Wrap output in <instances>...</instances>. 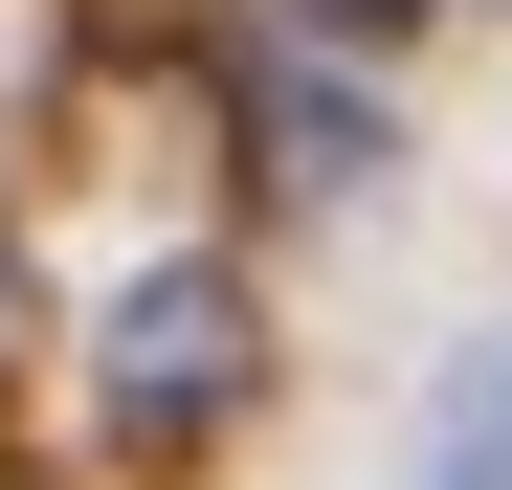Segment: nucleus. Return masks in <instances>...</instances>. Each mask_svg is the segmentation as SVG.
<instances>
[{"label":"nucleus","instance_id":"nucleus-1","mask_svg":"<svg viewBox=\"0 0 512 490\" xmlns=\"http://www.w3.org/2000/svg\"><path fill=\"white\" fill-rule=\"evenodd\" d=\"M90 379H112V446H201L223 401L268 379L245 268H134V290H112V335H90Z\"/></svg>","mask_w":512,"mask_h":490},{"label":"nucleus","instance_id":"nucleus-2","mask_svg":"<svg viewBox=\"0 0 512 490\" xmlns=\"http://www.w3.org/2000/svg\"><path fill=\"white\" fill-rule=\"evenodd\" d=\"M379 156H401V134H379V90H334V67H268V179H290V201H357Z\"/></svg>","mask_w":512,"mask_h":490},{"label":"nucleus","instance_id":"nucleus-3","mask_svg":"<svg viewBox=\"0 0 512 490\" xmlns=\"http://www.w3.org/2000/svg\"><path fill=\"white\" fill-rule=\"evenodd\" d=\"M423 490H512V335H468L446 424H423Z\"/></svg>","mask_w":512,"mask_h":490},{"label":"nucleus","instance_id":"nucleus-4","mask_svg":"<svg viewBox=\"0 0 512 490\" xmlns=\"http://www.w3.org/2000/svg\"><path fill=\"white\" fill-rule=\"evenodd\" d=\"M268 23H312V45H379V23H401V0H268Z\"/></svg>","mask_w":512,"mask_h":490},{"label":"nucleus","instance_id":"nucleus-5","mask_svg":"<svg viewBox=\"0 0 512 490\" xmlns=\"http://www.w3.org/2000/svg\"><path fill=\"white\" fill-rule=\"evenodd\" d=\"M0 335H23V245H0Z\"/></svg>","mask_w":512,"mask_h":490}]
</instances>
